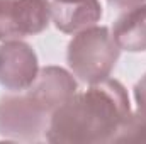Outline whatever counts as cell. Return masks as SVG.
Instances as JSON below:
<instances>
[{
    "mask_svg": "<svg viewBox=\"0 0 146 144\" xmlns=\"http://www.w3.org/2000/svg\"><path fill=\"white\" fill-rule=\"evenodd\" d=\"M134 100H136V115L146 119V75L139 78V81L134 85Z\"/></svg>",
    "mask_w": 146,
    "mask_h": 144,
    "instance_id": "cell-10",
    "label": "cell"
},
{
    "mask_svg": "<svg viewBox=\"0 0 146 144\" xmlns=\"http://www.w3.org/2000/svg\"><path fill=\"white\" fill-rule=\"evenodd\" d=\"M37 71V56L27 42L12 39L0 44V85L3 88L24 92L34 83Z\"/></svg>",
    "mask_w": 146,
    "mask_h": 144,
    "instance_id": "cell-5",
    "label": "cell"
},
{
    "mask_svg": "<svg viewBox=\"0 0 146 144\" xmlns=\"http://www.w3.org/2000/svg\"><path fill=\"white\" fill-rule=\"evenodd\" d=\"M58 2H75V0H58Z\"/></svg>",
    "mask_w": 146,
    "mask_h": 144,
    "instance_id": "cell-12",
    "label": "cell"
},
{
    "mask_svg": "<svg viewBox=\"0 0 146 144\" xmlns=\"http://www.w3.org/2000/svg\"><path fill=\"white\" fill-rule=\"evenodd\" d=\"M78 85L72 73L61 66H44L37 71L34 83L27 88V93L51 115L61 104L76 93Z\"/></svg>",
    "mask_w": 146,
    "mask_h": 144,
    "instance_id": "cell-6",
    "label": "cell"
},
{
    "mask_svg": "<svg viewBox=\"0 0 146 144\" xmlns=\"http://www.w3.org/2000/svg\"><path fill=\"white\" fill-rule=\"evenodd\" d=\"M112 36L117 46L124 51H146V3L126 10L115 20Z\"/></svg>",
    "mask_w": 146,
    "mask_h": 144,
    "instance_id": "cell-8",
    "label": "cell"
},
{
    "mask_svg": "<svg viewBox=\"0 0 146 144\" xmlns=\"http://www.w3.org/2000/svg\"><path fill=\"white\" fill-rule=\"evenodd\" d=\"M133 112L124 85L106 78L72 95L51 115L46 139L54 144L115 143Z\"/></svg>",
    "mask_w": 146,
    "mask_h": 144,
    "instance_id": "cell-1",
    "label": "cell"
},
{
    "mask_svg": "<svg viewBox=\"0 0 146 144\" xmlns=\"http://www.w3.org/2000/svg\"><path fill=\"white\" fill-rule=\"evenodd\" d=\"M121 54L109 27L92 26L76 32L68 42L66 59L75 76L94 85L109 78Z\"/></svg>",
    "mask_w": 146,
    "mask_h": 144,
    "instance_id": "cell-2",
    "label": "cell"
},
{
    "mask_svg": "<svg viewBox=\"0 0 146 144\" xmlns=\"http://www.w3.org/2000/svg\"><path fill=\"white\" fill-rule=\"evenodd\" d=\"M49 19V0H0V41L36 36L46 31Z\"/></svg>",
    "mask_w": 146,
    "mask_h": 144,
    "instance_id": "cell-4",
    "label": "cell"
},
{
    "mask_svg": "<svg viewBox=\"0 0 146 144\" xmlns=\"http://www.w3.org/2000/svg\"><path fill=\"white\" fill-rule=\"evenodd\" d=\"M115 143H146V119L133 114L129 122L117 136Z\"/></svg>",
    "mask_w": 146,
    "mask_h": 144,
    "instance_id": "cell-9",
    "label": "cell"
},
{
    "mask_svg": "<svg viewBox=\"0 0 146 144\" xmlns=\"http://www.w3.org/2000/svg\"><path fill=\"white\" fill-rule=\"evenodd\" d=\"M51 114L26 92L0 98V136L14 141H39L49 127Z\"/></svg>",
    "mask_w": 146,
    "mask_h": 144,
    "instance_id": "cell-3",
    "label": "cell"
},
{
    "mask_svg": "<svg viewBox=\"0 0 146 144\" xmlns=\"http://www.w3.org/2000/svg\"><path fill=\"white\" fill-rule=\"evenodd\" d=\"M107 2H109V5L115 7V9H121V10H129L133 7L146 3V0H107Z\"/></svg>",
    "mask_w": 146,
    "mask_h": 144,
    "instance_id": "cell-11",
    "label": "cell"
},
{
    "mask_svg": "<svg viewBox=\"0 0 146 144\" xmlns=\"http://www.w3.org/2000/svg\"><path fill=\"white\" fill-rule=\"evenodd\" d=\"M100 17L102 5L99 0L51 2V19L54 26L65 34H76L83 29L97 26Z\"/></svg>",
    "mask_w": 146,
    "mask_h": 144,
    "instance_id": "cell-7",
    "label": "cell"
}]
</instances>
